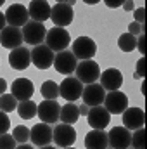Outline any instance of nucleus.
Here are the masks:
<instances>
[{
    "mask_svg": "<svg viewBox=\"0 0 147 149\" xmlns=\"http://www.w3.org/2000/svg\"><path fill=\"white\" fill-rule=\"evenodd\" d=\"M69 42H71V37H69V33H68L66 28L54 26L45 35V45L52 52H62V50H66L68 45H69Z\"/></svg>",
    "mask_w": 147,
    "mask_h": 149,
    "instance_id": "obj_1",
    "label": "nucleus"
},
{
    "mask_svg": "<svg viewBox=\"0 0 147 149\" xmlns=\"http://www.w3.org/2000/svg\"><path fill=\"white\" fill-rule=\"evenodd\" d=\"M74 73H76V80H80L81 83L90 85V83H95L99 80L101 68H99V64L94 59H88V61H80L76 70H74Z\"/></svg>",
    "mask_w": 147,
    "mask_h": 149,
    "instance_id": "obj_2",
    "label": "nucleus"
},
{
    "mask_svg": "<svg viewBox=\"0 0 147 149\" xmlns=\"http://www.w3.org/2000/svg\"><path fill=\"white\" fill-rule=\"evenodd\" d=\"M23 40L33 47L42 45L45 42V35H47V30H45V24L43 23H37V21H28L24 26H23Z\"/></svg>",
    "mask_w": 147,
    "mask_h": 149,
    "instance_id": "obj_3",
    "label": "nucleus"
},
{
    "mask_svg": "<svg viewBox=\"0 0 147 149\" xmlns=\"http://www.w3.org/2000/svg\"><path fill=\"white\" fill-rule=\"evenodd\" d=\"M71 52L76 59L80 61H88L92 59L95 54H97V45L92 38L88 37H80L73 42V47H71Z\"/></svg>",
    "mask_w": 147,
    "mask_h": 149,
    "instance_id": "obj_4",
    "label": "nucleus"
},
{
    "mask_svg": "<svg viewBox=\"0 0 147 149\" xmlns=\"http://www.w3.org/2000/svg\"><path fill=\"white\" fill-rule=\"evenodd\" d=\"M73 17H74V12H73V7H69L66 2H57L52 10H50V19L52 23L57 26V28H66L73 23Z\"/></svg>",
    "mask_w": 147,
    "mask_h": 149,
    "instance_id": "obj_5",
    "label": "nucleus"
},
{
    "mask_svg": "<svg viewBox=\"0 0 147 149\" xmlns=\"http://www.w3.org/2000/svg\"><path fill=\"white\" fill-rule=\"evenodd\" d=\"M52 141H55L59 148H71L76 141V130L73 125L59 123L55 125V128H52Z\"/></svg>",
    "mask_w": 147,
    "mask_h": 149,
    "instance_id": "obj_6",
    "label": "nucleus"
},
{
    "mask_svg": "<svg viewBox=\"0 0 147 149\" xmlns=\"http://www.w3.org/2000/svg\"><path fill=\"white\" fill-rule=\"evenodd\" d=\"M81 92H83V83L71 76H66L59 85V95L66 99V102H74L76 99H80Z\"/></svg>",
    "mask_w": 147,
    "mask_h": 149,
    "instance_id": "obj_7",
    "label": "nucleus"
},
{
    "mask_svg": "<svg viewBox=\"0 0 147 149\" xmlns=\"http://www.w3.org/2000/svg\"><path fill=\"white\" fill-rule=\"evenodd\" d=\"M30 54H31V63L37 66L38 70H49V68L54 64L55 54H54L45 43L33 47V49L30 50Z\"/></svg>",
    "mask_w": 147,
    "mask_h": 149,
    "instance_id": "obj_8",
    "label": "nucleus"
},
{
    "mask_svg": "<svg viewBox=\"0 0 147 149\" xmlns=\"http://www.w3.org/2000/svg\"><path fill=\"white\" fill-rule=\"evenodd\" d=\"M28 9L23 5V3H10L9 9L5 10V23L9 26H14V28H23L26 23H28Z\"/></svg>",
    "mask_w": 147,
    "mask_h": 149,
    "instance_id": "obj_9",
    "label": "nucleus"
},
{
    "mask_svg": "<svg viewBox=\"0 0 147 149\" xmlns=\"http://www.w3.org/2000/svg\"><path fill=\"white\" fill-rule=\"evenodd\" d=\"M52 66L55 68L57 73L69 76V74L76 70V66H78V59L73 56V52H69V50H62V52H57V54H55V57H54V64H52Z\"/></svg>",
    "mask_w": 147,
    "mask_h": 149,
    "instance_id": "obj_10",
    "label": "nucleus"
},
{
    "mask_svg": "<svg viewBox=\"0 0 147 149\" xmlns=\"http://www.w3.org/2000/svg\"><path fill=\"white\" fill-rule=\"evenodd\" d=\"M102 104H104V108L107 109L109 114H121L128 108V97H126L125 92H119V90L109 92V94H106Z\"/></svg>",
    "mask_w": 147,
    "mask_h": 149,
    "instance_id": "obj_11",
    "label": "nucleus"
},
{
    "mask_svg": "<svg viewBox=\"0 0 147 149\" xmlns=\"http://www.w3.org/2000/svg\"><path fill=\"white\" fill-rule=\"evenodd\" d=\"M107 142L112 149H128L132 142V132L125 127H112L107 134Z\"/></svg>",
    "mask_w": 147,
    "mask_h": 149,
    "instance_id": "obj_12",
    "label": "nucleus"
},
{
    "mask_svg": "<svg viewBox=\"0 0 147 149\" xmlns=\"http://www.w3.org/2000/svg\"><path fill=\"white\" fill-rule=\"evenodd\" d=\"M123 114V127L126 130H139V128H144V123H146V113L140 108H126Z\"/></svg>",
    "mask_w": 147,
    "mask_h": 149,
    "instance_id": "obj_13",
    "label": "nucleus"
},
{
    "mask_svg": "<svg viewBox=\"0 0 147 149\" xmlns=\"http://www.w3.org/2000/svg\"><path fill=\"white\" fill-rule=\"evenodd\" d=\"M33 92H35V85H33V81L28 80V78H17V80H14L12 85H10V94H12L14 99L19 101V102H21V101H30L31 95H33Z\"/></svg>",
    "mask_w": 147,
    "mask_h": 149,
    "instance_id": "obj_14",
    "label": "nucleus"
},
{
    "mask_svg": "<svg viewBox=\"0 0 147 149\" xmlns=\"http://www.w3.org/2000/svg\"><path fill=\"white\" fill-rule=\"evenodd\" d=\"M59 113H61V106L57 104V101H42L37 109L38 118L49 125L59 121Z\"/></svg>",
    "mask_w": 147,
    "mask_h": 149,
    "instance_id": "obj_15",
    "label": "nucleus"
},
{
    "mask_svg": "<svg viewBox=\"0 0 147 149\" xmlns=\"http://www.w3.org/2000/svg\"><path fill=\"white\" fill-rule=\"evenodd\" d=\"M81 97H83V104H87L88 108H95V106H101L104 102L106 90L99 83H90L83 88Z\"/></svg>",
    "mask_w": 147,
    "mask_h": 149,
    "instance_id": "obj_16",
    "label": "nucleus"
},
{
    "mask_svg": "<svg viewBox=\"0 0 147 149\" xmlns=\"http://www.w3.org/2000/svg\"><path fill=\"white\" fill-rule=\"evenodd\" d=\"M30 139L38 148H45L52 142V127L49 123H37L30 128Z\"/></svg>",
    "mask_w": 147,
    "mask_h": 149,
    "instance_id": "obj_17",
    "label": "nucleus"
},
{
    "mask_svg": "<svg viewBox=\"0 0 147 149\" xmlns=\"http://www.w3.org/2000/svg\"><path fill=\"white\" fill-rule=\"evenodd\" d=\"M23 31L19 28H14V26H5L2 31H0V45L5 47V49H17V47H23Z\"/></svg>",
    "mask_w": 147,
    "mask_h": 149,
    "instance_id": "obj_18",
    "label": "nucleus"
},
{
    "mask_svg": "<svg viewBox=\"0 0 147 149\" xmlns=\"http://www.w3.org/2000/svg\"><path fill=\"white\" fill-rule=\"evenodd\" d=\"M99 80H101L99 85L104 90H107V92H116L123 85V74H121L119 70H116V68H109V70L102 71L101 76H99Z\"/></svg>",
    "mask_w": 147,
    "mask_h": 149,
    "instance_id": "obj_19",
    "label": "nucleus"
},
{
    "mask_svg": "<svg viewBox=\"0 0 147 149\" xmlns=\"http://www.w3.org/2000/svg\"><path fill=\"white\" fill-rule=\"evenodd\" d=\"M87 120H88V125H90L94 130H104V128L109 125L111 114L107 113L106 108L95 106V108H90V109H88Z\"/></svg>",
    "mask_w": 147,
    "mask_h": 149,
    "instance_id": "obj_20",
    "label": "nucleus"
},
{
    "mask_svg": "<svg viewBox=\"0 0 147 149\" xmlns=\"http://www.w3.org/2000/svg\"><path fill=\"white\" fill-rule=\"evenodd\" d=\"M30 63H31V54L26 47H17L9 52V64L12 70L23 71L30 66Z\"/></svg>",
    "mask_w": 147,
    "mask_h": 149,
    "instance_id": "obj_21",
    "label": "nucleus"
},
{
    "mask_svg": "<svg viewBox=\"0 0 147 149\" xmlns=\"http://www.w3.org/2000/svg\"><path fill=\"white\" fill-rule=\"evenodd\" d=\"M50 3L45 2V0H33L30 2V7H28V14L31 17V21H37V23H43L47 19H50Z\"/></svg>",
    "mask_w": 147,
    "mask_h": 149,
    "instance_id": "obj_22",
    "label": "nucleus"
},
{
    "mask_svg": "<svg viewBox=\"0 0 147 149\" xmlns=\"http://www.w3.org/2000/svg\"><path fill=\"white\" fill-rule=\"evenodd\" d=\"M85 148L87 149H107V134L104 130H90L85 137Z\"/></svg>",
    "mask_w": 147,
    "mask_h": 149,
    "instance_id": "obj_23",
    "label": "nucleus"
},
{
    "mask_svg": "<svg viewBox=\"0 0 147 149\" xmlns=\"http://www.w3.org/2000/svg\"><path fill=\"white\" fill-rule=\"evenodd\" d=\"M80 118V111H78V106L74 102H66L64 106H61V113H59V120L66 125H73L78 121Z\"/></svg>",
    "mask_w": 147,
    "mask_h": 149,
    "instance_id": "obj_24",
    "label": "nucleus"
},
{
    "mask_svg": "<svg viewBox=\"0 0 147 149\" xmlns=\"http://www.w3.org/2000/svg\"><path fill=\"white\" fill-rule=\"evenodd\" d=\"M17 114L23 118V120H31L37 116V109H38V104H35L31 99L30 101H21L17 102Z\"/></svg>",
    "mask_w": 147,
    "mask_h": 149,
    "instance_id": "obj_25",
    "label": "nucleus"
},
{
    "mask_svg": "<svg viewBox=\"0 0 147 149\" xmlns=\"http://www.w3.org/2000/svg\"><path fill=\"white\" fill-rule=\"evenodd\" d=\"M40 92H42V97L45 101H57V97H59V85L55 81H52V80H47V81L42 83Z\"/></svg>",
    "mask_w": 147,
    "mask_h": 149,
    "instance_id": "obj_26",
    "label": "nucleus"
},
{
    "mask_svg": "<svg viewBox=\"0 0 147 149\" xmlns=\"http://www.w3.org/2000/svg\"><path fill=\"white\" fill-rule=\"evenodd\" d=\"M118 47L123 52H132L137 49V37L130 35V33H123L121 37L118 38Z\"/></svg>",
    "mask_w": 147,
    "mask_h": 149,
    "instance_id": "obj_27",
    "label": "nucleus"
},
{
    "mask_svg": "<svg viewBox=\"0 0 147 149\" xmlns=\"http://www.w3.org/2000/svg\"><path fill=\"white\" fill-rule=\"evenodd\" d=\"M16 108H17V101L14 99L12 94H3V95H0V111L10 113V111H14Z\"/></svg>",
    "mask_w": 147,
    "mask_h": 149,
    "instance_id": "obj_28",
    "label": "nucleus"
},
{
    "mask_svg": "<svg viewBox=\"0 0 147 149\" xmlns=\"http://www.w3.org/2000/svg\"><path fill=\"white\" fill-rule=\"evenodd\" d=\"M12 137H14L16 142H19V144H26L28 139H30V128L24 127V125H17V127H14Z\"/></svg>",
    "mask_w": 147,
    "mask_h": 149,
    "instance_id": "obj_29",
    "label": "nucleus"
},
{
    "mask_svg": "<svg viewBox=\"0 0 147 149\" xmlns=\"http://www.w3.org/2000/svg\"><path fill=\"white\" fill-rule=\"evenodd\" d=\"M130 146H133V149H146V130L144 128H139L132 134Z\"/></svg>",
    "mask_w": 147,
    "mask_h": 149,
    "instance_id": "obj_30",
    "label": "nucleus"
},
{
    "mask_svg": "<svg viewBox=\"0 0 147 149\" xmlns=\"http://www.w3.org/2000/svg\"><path fill=\"white\" fill-rule=\"evenodd\" d=\"M0 149H16V141L12 135L3 134L0 135Z\"/></svg>",
    "mask_w": 147,
    "mask_h": 149,
    "instance_id": "obj_31",
    "label": "nucleus"
},
{
    "mask_svg": "<svg viewBox=\"0 0 147 149\" xmlns=\"http://www.w3.org/2000/svg\"><path fill=\"white\" fill-rule=\"evenodd\" d=\"M9 128H10V120H9V116H7V113L0 111V135L7 134Z\"/></svg>",
    "mask_w": 147,
    "mask_h": 149,
    "instance_id": "obj_32",
    "label": "nucleus"
},
{
    "mask_svg": "<svg viewBox=\"0 0 147 149\" xmlns=\"http://www.w3.org/2000/svg\"><path fill=\"white\" fill-rule=\"evenodd\" d=\"M128 33H130V35H133V37H139L140 33H144V26L133 21L132 24H128Z\"/></svg>",
    "mask_w": 147,
    "mask_h": 149,
    "instance_id": "obj_33",
    "label": "nucleus"
},
{
    "mask_svg": "<svg viewBox=\"0 0 147 149\" xmlns=\"http://www.w3.org/2000/svg\"><path fill=\"white\" fill-rule=\"evenodd\" d=\"M133 16H135V23H139V24L144 26V21H146V9H144V7L135 9V10H133Z\"/></svg>",
    "mask_w": 147,
    "mask_h": 149,
    "instance_id": "obj_34",
    "label": "nucleus"
},
{
    "mask_svg": "<svg viewBox=\"0 0 147 149\" xmlns=\"http://www.w3.org/2000/svg\"><path fill=\"white\" fill-rule=\"evenodd\" d=\"M137 76H140V78H144V74H146V57L142 56L139 61H137Z\"/></svg>",
    "mask_w": 147,
    "mask_h": 149,
    "instance_id": "obj_35",
    "label": "nucleus"
},
{
    "mask_svg": "<svg viewBox=\"0 0 147 149\" xmlns=\"http://www.w3.org/2000/svg\"><path fill=\"white\" fill-rule=\"evenodd\" d=\"M137 47H139V52H140V54H146V33H140V35H139Z\"/></svg>",
    "mask_w": 147,
    "mask_h": 149,
    "instance_id": "obj_36",
    "label": "nucleus"
},
{
    "mask_svg": "<svg viewBox=\"0 0 147 149\" xmlns=\"http://www.w3.org/2000/svg\"><path fill=\"white\" fill-rule=\"evenodd\" d=\"M104 3H106L109 9H118V7H121V5H123V2H121V0H106Z\"/></svg>",
    "mask_w": 147,
    "mask_h": 149,
    "instance_id": "obj_37",
    "label": "nucleus"
},
{
    "mask_svg": "<svg viewBox=\"0 0 147 149\" xmlns=\"http://www.w3.org/2000/svg\"><path fill=\"white\" fill-rule=\"evenodd\" d=\"M125 10H135V3L132 2V0H126V2H123V5H121Z\"/></svg>",
    "mask_w": 147,
    "mask_h": 149,
    "instance_id": "obj_38",
    "label": "nucleus"
},
{
    "mask_svg": "<svg viewBox=\"0 0 147 149\" xmlns=\"http://www.w3.org/2000/svg\"><path fill=\"white\" fill-rule=\"evenodd\" d=\"M88 109H90V108H88L87 104H81V106H78V111H80V114H83V116H87V114H88Z\"/></svg>",
    "mask_w": 147,
    "mask_h": 149,
    "instance_id": "obj_39",
    "label": "nucleus"
},
{
    "mask_svg": "<svg viewBox=\"0 0 147 149\" xmlns=\"http://www.w3.org/2000/svg\"><path fill=\"white\" fill-rule=\"evenodd\" d=\"M5 90H7V81L3 78H0V95H3Z\"/></svg>",
    "mask_w": 147,
    "mask_h": 149,
    "instance_id": "obj_40",
    "label": "nucleus"
},
{
    "mask_svg": "<svg viewBox=\"0 0 147 149\" xmlns=\"http://www.w3.org/2000/svg\"><path fill=\"white\" fill-rule=\"evenodd\" d=\"M5 24H7V23H5V14H3V12H0V31L5 28Z\"/></svg>",
    "mask_w": 147,
    "mask_h": 149,
    "instance_id": "obj_41",
    "label": "nucleus"
},
{
    "mask_svg": "<svg viewBox=\"0 0 147 149\" xmlns=\"http://www.w3.org/2000/svg\"><path fill=\"white\" fill-rule=\"evenodd\" d=\"M16 149H35L33 146H30V144H21V146H17Z\"/></svg>",
    "mask_w": 147,
    "mask_h": 149,
    "instance_id": "obj_42",
    "label": "nucleus"
},
{
    "mask_svg": "<svg viewBox=\"0 0 147 149\" xmlns=\"http://www.w3.org/2000/svg\"><path fill=\"white\" fill-rule=\"evenodd\" d=\"M40 149H55V148H52V146H45V148H40Z\"/></svg>",
    "mask_w": 147,
    "mask_h": 149,
    "instance_id": "obj_43",
    "label": "nucleus"
},
{
    "mask_svg": "<svg viewBox=\"0 0 147 149\" xmlns=\"http://www.w3.org/2000/svg\"><path fill=\"white\" fill-rule=\"evenodd\" d=\"M2 3H3V0H0V5H2Z\"/></svg>",
    "mask_w": 147,
    "mask_h": 149,
    "instance_id": "obj_44",
    "label": "nucleus"
},
{
    "mask_svg": "<svg viewBox=\"0 0 147 149\" xmlns=\"http://www.w3.org/2000/svg\"><path fill=\"white\" fill-rule=\"evenodd\" d=\"M64 149H73V148H64Z\"/></svg>",
    "mask_w": 147,
    "mask_h": 149,
    "instance_id": "obj_45",
    "label": "nucleus"
},
{
    "mask_svg": "<svg viewBox=\"0 0 147 149\" xmlns=\"http://www.w3.org/2000/svg\"><path fill=\"white\" fill-rule=\"evenodd\" d=\"M107 149H112V148H107Z\"/></svg>",
    "mask_w": 147,
    "mask_h": 149,
    "instance_id": "obj_46",
    "label": "nucleus"
}]
</instances>
